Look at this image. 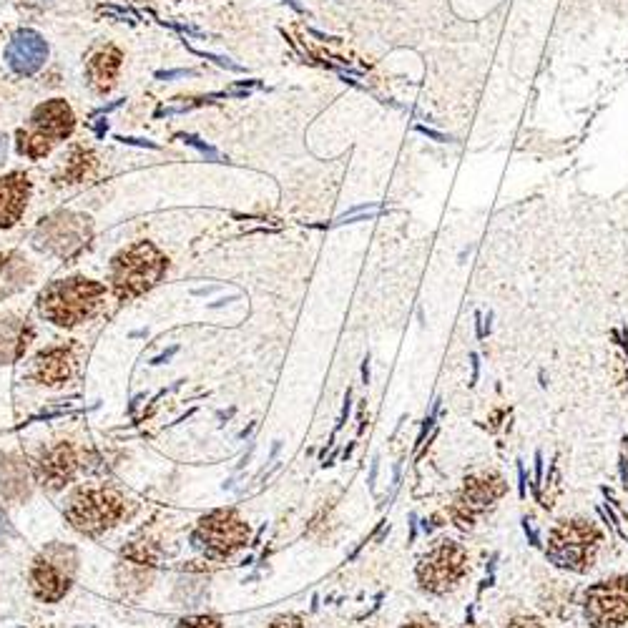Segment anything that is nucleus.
<instances>
[{
	"mask_svg": "<svg viewBox=\"0 0 628 628\" xmlns=\"http://www.w3.org/2000/svg\"><path fill=\"white\" fill-rule=\"evenodd\" d=\"M119 304L109 284L71 274L48 282L36 297V314L43 325L66 335H78L106 320L111 307Z\"/></svg>",
	"mask_w": 628,
	"mask_h": 628,
	"instance_id": "nucleus-1",
	"label": "nucleus"
},
{
	"mask_svg": "<svg viewBox=\"0 0 628 628\" xmlns=\"http://www.w3.org/2000/svg\"><path fill=\"white\" fill-rule=\"evenodd\" d=\"M63 518L83 538L103 541L139 515V498L111 480H81L63 493Z\"/></svg>",
	"mask_w": 628,
	"mask_h": 628,
	"instance_id": "nucleus-2",
	"label": "nucleus"
},
{
	"mask_svg": "<svg viewBox=\"0 0 628 628\" xmlns=\"http://www.w3.org/2000/svg\"><path fill=\"white\" fill-rule=\"evenodd\" d=\"M31 463L36 483L43 493L63 495L76 483L88 478L93 450L86 433L78 428L53 430L46 438L23 445Z\"/></svg>",
	"mask_w": 628,
	"mask_h": 628,
	"instance_id": "nucleus-3",
	"label": "nucleus"
},
{
	"mask_svg": "<svg viewBox=\"0 0 628 628\" xmlns=\"http://www.w3.org/2000/svg\"><path fill=\"white\" fill-rule=\"evenodd\" d=\"M81 581V551L73 543L48 541L21 563L26 596L43 608L61 606Z\"/></svg>",
	"mask_w": 628,
	"mask_h": 628,
	"instance_id": "nucleus-4",
	"label": "nucleus"
},
{
	"mask_svg": "<svg viewBox=\"0 0 628 628\" xmlns=\"http://www.w3.org/2000/svg\"><path fill=\"white\" fill-rule=\"evenodd\" d=\"M169 272V257L154 242L129 244L121 249L109 267V289L116 302H131L149 294Z\"/></svg>",
	"mask_w": 628,
	"mask_h": 628,
	"instance_id": "nucleus-5",
	"label": "nucleus"
},
{
	"mask_svg": "<svg viewBox=\"0 0 628 628\" xmlns=\"http://www.w3.org/2000/svg\"><path fill=\"white\" fill-rule=\"evenodd\" d=\"M164 561V541L156 528H144L114 563V588L121 601H141L156 586Z\"/></svg>",
	"mask_w": 628,
	"mask_h": 628,
	"instance_id": "nucleus-6",
	"label": "nucleus"
},
{
	"mask_svg": "<svg viewBox=\"0 0 628 628\" xmlns=\"http://www.w3.org/2000/svg\"><path fill=\"white\" fill-rule=\"evenodd\" d=\"M86 355V345L76 337L51 342L23 360L21 382L36 392H66L81 377Z\"/></svg>",
	"mask_w": 628,
	"mask_h": 628,
	"instance_id": "nucleus-7",
	"label": "nucleus"
},
{
	"mask_svg": "<svg viewBox=\"0 0 628 628\" xmlns=\"http://www.w3.org/2000/svg\"><path fill=\"white\" fill-rule=\"evenodd\" d=\"M252 526L237 508H214L191 528V548L204 563H227L247 551Z\"/></svg>",
	"mask_w": 628,
	"mask_h": 628,
	"instance_id": "nucleus-8",
	"label": "nucleus"
},
{
	"mask_svg": "<svg viewBox=\"0 0 628 628\" xmlns=\"http://www.w3.org/2000/svg\"><path fill=\"white\" fill-rule=\"evenodd\" d=\"M603 536L591 520L571 518L561 520L548 536L546 558L561 571L586 573L596 563L598 548H601Z\"/></svg>",
	"mask_w": 628,
	"mask_h": 628,
	"instance_id": "nucleus-9",
	"label": "nucleus"
},
{
	"mask_svg": "<svg viewBox=\"0 0 628 628\" xmlns=\"http://www.w3.org/2000/svg\"><path fill=\"white\" fill-rule=\"evenodd\" d=\"M465 573H468V551L460 543L443 538L420 556L415 566V581L423 593L448 596L463 583Z\"/></svg>",
	"mask_w": 628,
	"mask_h": 628,
	"instance_id": "nucleus-10",
	"label": "nucleus"
},
{
	"mask_svg": "<svg viewBox=\"0 0 628 628\" xmlns=\"http://www.w3.org/2000/svg\"><path fill=\"white\" fill-rule=\"evenodd\" d=\"M73 124L76 119H73V111L66 101L56 98V101L43 103L33 111L26 129L18 131V151L33 161L43 159L58 141L71 136Z\"/></svg>",
	"mask_w": 628,
	"mask_h": 628,
	"instance_id": "nucleus-11",
	"label": "nucleus"
},
{
	"mask_svg": "<svg viewBox=\"0 0 628 628\" xmlns=\"http://www.w3.org/2000/svg\"><path fill=\"white\" fill-rule=\"evenodd\" d=\"M583 618L591 628H623L628 623V576L598 581L583 591Z\"/></svg>",
	"mask_w": 628,
	"mask_h": 628,
	"instance_id": "nucleus-12",
	"label": "nucleus"
},
{
	"mask_svg": "<svg viewBox=\"0 0 628 628\" xmlns=\"http://www.w3.org/2000/svg\"><path fill=\"white\" fill-rule=\"evenodd\" d=\"M88 239H91V219L71 212H61L43 219V224L33 234L36 249L61 259L81 252L88 244Z\"/></svg>",
	"mask_w": 628,
	"mask_h": 628,
	"instance_id": "nucleus-13",
	"label": "nucleus"
},
{
	"mask_svg": "<svg viewBox=\"0 0 628 628\" xmlns=\"http://www.w3.org/2000/svg\"><path fill=\"white\" fill-rule=\"evenodd\" d=\"M505 490H508V485H505V480L498 473L468 475L460 493L455 495L450 518L455 520L458 528H473L475 518L483 515L488 508H493L503 498Z\"/></svg>",
	"mask_w": 628,
	"mask_h": 628,
	"instance_id": "nucleus-14",
	"label": "nucleus"
},
{
	"mask_svg": "<svg viewBox=\"0 0 628 628\" xmlns=\"http://www.w3.org/2000/svg\"><path fill=\"white\" fill-rule=\"evenodd\" d=\"M36 488V475L23 445H0V505H6L8 510L26 505Z\"/></svg>",
	"mask_w": 628,
	"mask_h": 628,
	"instance_id": "nucleus-15",
	"label": "nucleus"
},
{
	"mask_svg": "<svg viewBox=\"0 0 628 628\" xmlns=\"http://www.w3.org/2000/svg\"><path fill=\"white\" fill-rule=\"evenodd\" d=\"M36 327L21 309H0V367L23 362L33 352Z\"/></svg>",
	"mask_w": 628,
	"mask_h": 628,
	"instance_id": "nucleus-16",
	"label": "nucleus"
},
{
	"mask_svg": "<svg viewBox=\"0 0 628 628\" xmlns=\"http://www.w3.org/2000/svg\"><path fill=\"white\" fill-rule=\"evenodd\" d=\"M48 58V43L43 41L41 33L31 31V28H23L16 36L11 38L6 48V61L21 76H31L38 68L46 63Z\"/></svg>",
	"mask_w": 628,
	"mask_h": 628,
	"instance_id": "nucleus-17",
	"label": "nucleus"
},
{
	"mask_svg": "<svg viewBox=\"0 0 628 628\" xmlns=\"http://www.w3.org/2000/svg\"><path fill=\"white\" fill-rule=\"evenodd\" d=\"M28 199H31V181L26 174L0 176V232L13 229L26 214Z\"/></svg>",
	"mask_w": 628,
	"mask_h": 628,
	"instance_id": "nucleus-18",
	"label": "nucleus"
},
{
	"mask_svg": "<svg viewBox=\"0 0 628 628\" xmlns=\"http://www.w3.org/2000/svg\"><path fill=\"white\" fill-rule=\"evenodd\" d=\"M36 282V267L16 252L0 254V304L26 292Z\"/></svg>",
	"mask_w": 628,
	"mask_h": 628,
	"instance_id": "nucleus-19",
	"label": "nucleus"
},
{
	"mask_svg": "<svg viewBox=\"0 0 628 628\" xmlns=\"http://www.w3.org/2000/svg\"><path fill=\"white\" fill-rule=\"evenodd\" d=\"M119 68H121V51L119 48H103L98 51L96 56L88 61V81L91 86L96 88L98 93H106L111 86H114L116 76H119Z\"/></svg>",
	"mask_w": 628,
	"mask_h": 628,
	"instance_id": "nucleus-20",
	"label": "nucleus"
},
{
	"mask_svg": "<svg viewBox=\"0 0 628 628\" xmlns=\"http://www.w3.org/2000/svg\"><path fill=\"white\" fill-rule=\"evenodd\" d=\"M174 628H227V621H224L222 613L194 611L184 613V616L174 623Z\"/></svg>",
	"mask_w": 628,
	"mask_h": 628,
	"instance_id": "nucleus-21",
	"label": "nucleus"
},
{
	"mask_svg": "<svg viewBox=\"0 0 628 628\" xmlns=\"http://www.w3.org/2000/svg\"><path fill=\"white\" fill-rule=\"evenodd\" d=\"M262 628H309V618L302 611H282L269 618Z\"/></svg>",
	"mask_w": 628,
	"mask_h": 628,
	"instance_id": "nucleus-22",
	"label": "nucleus"
},
{
	"mask_svg": "<svg viewBox=\"0 0 628 628\" xmlns=\"http://www.w3.org/2000/svg\"><path fill=\"white\" fill-rule=\"evenodd\" d=\"M18 541L16 528H13L11 518H8V508L0 505V558H6L8 551H11L13 543Z\"/></svg>",
	"mask_w": 628,
	"mask_h": 628,
	"instance_id": "nucleus-23",
	"label": "nucleus"
},
{
	"mask_svg": "<svg viewBox=\"0 0 628 628\" xmlns=\"http://www.w3.org/2000/svg\"><path fill=\"white\" fill-rule=\"evenodd\" d=\"M505 628H546L536 616H515Z\"/></svg>",
	"mask_w": 628,
	"mask_h": 628,
	"instance_id": "nucleus-24",
	"label": "nucleus"
},
{
	"mask_svg": "<svg viewBox=\"0 0 628 628\" xmlns=\"http://www.w3.org/2000/svg\"><path fill=\"white\" fill-rule=\"evenodd\" d=\"M400 628H440V626L428 616H412V618H407Z\"/></svg>",
	"mask_w": 628,
	"mask_h": 628,
	"instance_id": "nucleus-25",
	"label": "nucleus"
},
{
	"mask_svg": "<svg viewBox=\"0 0 628 628\" xmlns=\"http://www.w3.org/2000/svg\"><path fill=\"white\" fill-rule=\"evenodd\" d=\"M184 139H186V141H189V144H191V146H196V149H199V151H201V154H209V156H212V159H219V154H217V151H214V149H212V146H204V144H201V141H199V139H194V136H184Z\"/></svg>",
	"mask_w": 628,
	"mask_h": 628,
	"instance_id": "nucleus-26",
	"label": "nucleus"
},
{
	"mask_svg": "<svg viewBox=\"0 0 628 628\" xmlns=\"http://www.w3.org/2000/svg\"><path fill=\"white\" fill-rule=\"evenodd\" d=\"M6 628H53L51 621H21V623H11Z\"/></svg>",
	"mask_w": 628,
	"mask_h": 628,
	"instance_id": "nucleus-27",
	"label": "nucleus"
},
{
	"mask_svg": "<svg viewBox=\"0 0 628 628\" xmlns=\"http://www.w3.org/2000/svg\"><path fill=\"white\" fill-rule=\"evenodd\" d=\"M53 628H106V626H101V623L78 621V623H53Z\"/></svg>",
	"mask_w": 628,
	"mask_h": 628,
	"instance_id": "nucleus-28",
	"label": "nucleus"
},
{
	"mask_svg": "<svg viewBox=\"0 0 628 628\" xmlns=\"http://www.w3.org/2000/svg\"><path fill=\"white\" fill-rule=\"evenodd\" d=\"M523 528H526V536L531 538V543L533 546H541V538H538V533H536V528H533V520H523Z\"/></svg>",
	"mask_w": 628,
	"mask_h": 628,
	"instance_id": "nucleus-29",
	"label": "nucleus"
},
{
	"mask_svg": "<svg viewBox=\"0 0 628 628\" xmlns=\"http://www.w3.org/2000/svg\"><path fill=\"white\" fill-rule=\"evenodd\" d=\"M543 480V455L536 453V488L541 485Z\"/></svg>",
	"mask_w": 628,
	"mask_h": 628,
	"instance_id": "nucleus-30",
	"label": "nucleus"
},
{
	"mask_svg": "<svg viewBox=\"0 0 628 628\" xmlns=\"http://www.w3.org/2000/svg\"><path fill=\"white\" fill-rule=\"evenodd\" d=\"M518 480H520V495H526V470H523V463H518Z\"/></svg>",
	"mask_w": 628,
	"mask_h": 628,
	"instance_id": "nucleus-31",
	"label": "nucleus"
},
{
	"mask_svg": "<svg viewBox=\"0 0 628 628\" xmlns=\"http://www.w3.org/2000/svg\"><path fill=\"white\" fill-rule=\"evenodd\" d=\"M6 154H8V141H6V136L0 134V164L6 161Z\"/></svg>",
	"mask_w": 628,
	"mask_h": 628,
	"instance_id": "nucleus-32",
	"label": "nucleus"
},
{
	"mask_svg": "<svg viewBox=\"0 0 628 628\" xmlns=\"http://www.w3.org/2000/svg\"><path fill=\"white\" fill-rule=\"evenodd\" d=\"M191 71H169V73H159V78H166V81H169V78H179V76H189Z\"/></svg>",
	"mask_w": 628,
	"mask_h": 628,
	"instance_id": "nucleus-33",
	"label": "nucleus"
},
{
	"mask_svg": "<svg viewBox=\"0 0 628 628\" xmlns=\"http://www.w3.org/2000/svg\"><path fill=\"white\" fill-rule=\"evenodd\" d=\"M473 380H478V357L473 355Z\"/></svg>",
	"mask_w": 628,
	"mask_h": 628,
	"instance_id": "nucleus-34",
	"label": "nucleus"
},
{
	"mask_svg": "<svg viewBox=\"0 0 628 628\" xmlns=\"http://www.w3.org/2000/svg\"><path fill=\"white\" fill-rule=\"evenodd\" d=\"M465 628H478V626H473V623H470V626H465Z\"/></svg>",
	"mask_w": 628,
	"mask_h": 628,
	"instance_id": "nucleus-35",
	"label": "nucleus"
}]
</instances>
